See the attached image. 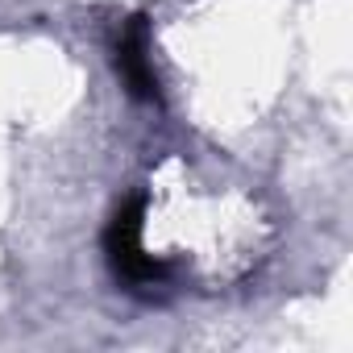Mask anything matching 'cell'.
<instances>
[{"label":"cell","instance_id":"1","mask_svg":"<svg viewBox=\"0 0 353 353\" xmlns=\"http://www.w3.org/2000/svg\"><path fill=\"white\" fill-rule=\"evenodd\" d=\"M141 229H145V196H133L117 208V216L104 233V250H108V262H112L117 279H125L133 287H150V283H162L170 274V266L162 258L145 254Z\"/></svg>","mask_w":353,"mask_h":353},{"label":"cell","instance_id":"2","mask_svg":"<svg viewBox=\"0 0 353 353\" xmlns=\"http://www.w3.org/2000/svg\"><path fill=\"white\" fill-rule=\"evenodd\" d=\"M117 75L125 83V92L141 104H158L162 100V88H158V75H154V63H150V17L145 13H133L121 34H117Z\"/></svg>","mask_w":353,"mask_h":353}]
</instances>
